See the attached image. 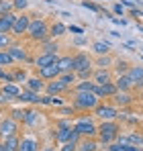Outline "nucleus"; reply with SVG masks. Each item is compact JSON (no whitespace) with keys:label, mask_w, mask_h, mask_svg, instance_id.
<instances>
[{"label":"nucleus","mask_w":143,"mask_h":151,"mask_svg":"<svg viewBox=\"0 0 143 151\" xmlns=\"http://www.w3.org/2000/svg\"><path fill=\"white\" fill-rule=\"evenodd\" d=\"M141 145H143V141H141Z\"/></svg>","instance_id":"50"},{"label":"nucleus","mask_w":143,"mask_h":151,"mask_svg":"<svg viewBox=\"0 0 143 151\" xmlns=\"http://www.w3.org/2000/svg\"><path fill=\"white\" fill-rule=\"evenodd\" d=\"M17 100L19 102H39V94L37 92H33V90H21V94L17 96Z\"/></svg>","instance_id":"27"},{"label":"nucleus","mask_w":143,"mask_h":151,"mask_svg":"<svg viewBox=\"0 0 143 151\" xmlns=\"http://www.w3.org/2000/svg\"><path fill=\"white\" fill-rule=\"evenodd\" d=\"M27 35L33 39V41H45L49 37V27L43 19H31L29 29H27Z\"/></svg>","instance_id":"3"},{"label":"nucleus","mask_w":143,"mask_h":151,"mask_svg":"<svg viewBox=\"0 0 143 151\" xmlns=\"http://www.w3.org/2000/svg\"><path fill=\"white\" fill-rule=\"evenodd\" d=\"M19 151H39V139L33 135H25L21 139V147Z\"/></svg>","instance_id":"12"},{"label":"nucleus","mask_w":143,"mask_h":151,"mask_svg":"<svg viewBox=\"0 0 143 151\" xmlns=\"http://www.w3.org/2000/svg\"><path fill=\"white\" fill-rule=\"evenodd\" d=\"M119 131L121 127L117 121H102V125L98 127V139H100V143H113V141H117L119 139Z\"/></svg>","instance_id":"1"},{"label":"nucleus","mask_w":143,"mask_h":151,"mask_svg":"<svg viewBox=\"0 0 143 151\" xmlns=\"http://www.w3.org/2000/svg\"><path fill=\"white\" fill-rule=\"evenodd\" d=\"M19 125L12 116H6V119H0V139H6V137H12L17 135Z\"/></svg>","instance_id":"5"},{"label":"nucleus","mask_w":143,"mask_h":151,"mask_svg":"<svg viewBox=\"0 0 143 151\" xmlns=\"http://www.w3.org/2000/svg\"><path fill=\"white\" fill-rule=\"evenodd\" d=\"M127 74H129V78H131V82H133L135 88H143V68L141 65H131Z\"/></svg>","instance_id":"13"},{"label":"nucleus","mask_w":143,"mask_h":151,"mask_svg":"<svg viewBox=\"0 0 143 151\" xmlns=\"http://www.w3.org/2000/svg\"><path fill=\"white\" fill-rule=\"evenodd\" d=\"M0 151H6V147H4V143H0Z\"/></svg>","instance_id":"49"},{"label":"nucleus","mask_w":143,"mask_h":151,"mask_svg":"<svg viewBox=\"0 0 143 151\" xmlns=\"http://www.w3.org/2000/svg\"><path fill=\"white\" fill-rule=\"evenodd\" d=\"M115 70H117V74H127V72H129V63H127V61H117V68H115Z\"/></svg>","instance_id":"36"},{"label":"nucleus","mask_w":143,"mask_h":151,"mask_svg":"<svg viewBox=\"0 0 143 151\" xmlns=\"http://www.w3.org/2000/svg\"><path fill=\"white\" fill-rule=\"evenodd\" d=\"M57 80H59L66 88H70V86H74V84L78 82V76H76V72H61V74L57 76Z\"/></svg>","instance_id":"24"},{"label":"nucleus","mask_w":143,"mask_h":151,"mask_svg":"<svg viewBox=\"0 0 143 151\" xmlns=\"http://www.w3.org/2000/svg\"><path fill=\"white\" fill-rule=\"evenodd\" d=\"M29 23H31V17L29 14H17V21H14L10 33L17 35V37H23L25 33H27V29H29Z\"/></svg>","instance_id":"7"},{"label":"nucleus","mask_w":143,"mask_h":151,"mask_svg":"<svg viewBox=\"0 0 143 151\" xmlns=\"http://www.w3.org/2000/svg\"><path fill=\"white\" fill-rule=\"evenodd\" d=\"M88 41L84 39V37H78V39H74V45H86Z\"/></svg>","instance_id":"45"},{"label":"nucleus","mask_w":143,"mask_h":151,"mask_svg":"<svg viewBox=\"0 0 143 151\" xmlns=\"http://www.w3.org/2000/svg\"><path fill=\"white\" fill-rule=\"evenodd\" d=\"M66 31H68V27L64 25V23H53V25L49 27V37H61V35H66Z\"/></svg>","instance_id":"29"},{"label":"nucleus","mask_w":143,"mask_h":151,"mask_svg":"<svg viewBox=\"0 0 143 151\" xmlns=\"http://www.w3.org/2000/svg\"><path fill=\"white\" fill-rule=\"evenodd\" d=\"M57 65L61 72H74V55H64L57 59Z\"/></svg>","instance_id":"26"},{"label":"nucleus","mask_w":143,"mask_h":151,"mask_svg":"<svg viewBox=\"0 0 143 151\" xmlns=\"http://www.w3.org/2000/svg\"><path fill=\"white\" fill-rule=\"evenodd\" d=\"M74 131H76L80 137H96L98 127L94 125V121H92V119H80V121H76Z\"/></svg>","instance_id":"4"},{"label":"nucleus","mask_w":143,"mask_h":151,"mask_svg":"<svg viewBox=\"0 0 143 151\" xmlns=\"http://www.w3.org/2000/svg\"><path fill=\"white\" fill-rule=\"evenodd\" d=\"M66 90H68V88H66V86H64V84H61V82H59L57 78H55L53 82H47V84H45V92H47L49 96L61 94V92H66Z\"/></svg>","instance_id":"19"},{"label":"nucleus","mask_w":143,"mask_h":151,"mask_svg":"<svg viewBox=\"0 0 143 151\" xmlns=\"http://www.w3.org/2000/svg\"><path fill=\"white\" fill-rule=\"evenodd\" d=\"M115 84H117V88H119L121 92H131V90L135 88V86H133V82H131V78H129V74H121V76H117Z\"/></svg>","instance_id":"17"},{"label":"nucleus","mask_w":143,"mask_h":151,"mask_svg":"<svg viewBox=\"0 0 143 151\" xmlns=\"http://www.w3.org/2000/svg\"><path fill=\"white\" fill-rule=\"evenodd\" d=\"M59 74H61V70H59L57 63H51V65H45V68H39V78H41V80H55Z\"/></svg>","instance_id":"10"},{"label":"nucleus","mask_w":143,"mask_h":151,"mask_svg":"<svg viewBox=\"0 0 143 151\" xmlns=\"http://www.w3.org/2000/svg\"><path fill=\"white\" fill-rule=\"evenodd\" d=\"M96 65H98V70H108V68L113 65V57H110L108 53H106V55H98Z\"/></svg>","instance_id":"32"},{"label":"nucleus","mask_w":143,"mask_h":151,"mask_svg":"<svg viewBox=\"0 0 143 151\" xmlns=\"http://www.w3.org/2000/svg\"><path fill=\"white\" fill-rule=\"evenodd\" d=\"M90 68H94V63H92V59H90L88 53L80 51V53L74 55V72H76V74L82 72V70H90Z\"/></svg>","instance_id":"6"},{"label":"nucleus","mask_w":143,"mask_h":151,"mask_svg":"<svg viewBox=\"0 0 143 151\" xmlns=\"http://www.w3.org/2000/svg\"><path fill=\"white\" fill-rule=\"evenodd\" d=\"M72 33H76V35H82V29H78V27H70Z\"/></svg>","instance_id":"47"},{"label":"nucleus","mask_w":143,"mask_h":151,"mask_svg":"<svg viewBox=\"0 0 143 151\" xmlns=\"http://www.w3.org/2000/svg\"><path fill=\"white\" fill-rule=\"evenodd\" d=\"M25 112H27V110H19V108H17V110H12V112H10V116L19 123V121H25Z\"/></svg>","instance_id":"37"},{"label":"nucleus","mask_w":143,"mask_h":151,"mask_svg":"<svg viewBox=\"0 0 143 151\" xmlns=\"http://www.w3.org/2000/svg\"><path fill=\"white\" fill-rule=\"evenodd\" d=\"M21 94V90L14 86V84H6V86H2V90H0V100H17V96Z\"/></svg>","instance_id":"11"},{"label":"nucleus","mask_w":143,"mask_h":151,"mask_svg":"<svg viewBox=\"0 0 143 151\" xmlns=\"http://www.w3.org/2000/svg\"><path fill=\"white\" fill-rule=\"evenodd\" d=\"M108 151H125V145L123 143H108Z\"/></svg>","instance_id":"41"},{"label":"nucleus","mask_w":143,"mask_h":151,"mask_svg":"<svg viewBox=\"0 0 143 151\" xmlns=\"http://www.w3.org/2000/svg\"><path fill=\"white\" fill-rule=\"evenodd\" d=\"M98 143L94 141V137H82L78 141V151H96Z\"/></svg>","instance_id":"21"},{"label":"nucleus","mask_w":143,"mask_h":151,"mask_svg":"<svg viewBox=\"0 0 143 151\" xmlns=\"http://www.w3.org/2000/svg\"><path fill=\"white\" fill-rule=\"evenodd\" d=\"M119 92V88H117V84L115 82H106V84H102V86H96L94 94H98L100 98H108V96H115Z\"/></svg>","instance_id":"9"},{"label":"nucleus","mask_w":143,"mask_h":151,"mask_svg":"<svg viewBox=\"0 0 143 151\" xmlns=\"http://www.w3.org/2000/svg\"><path fill=\"white\" fill-rule=\"evenodd\" d=\"M92 80H94L98 86H102V84H106V82H113V76L108 70H96L94 74H92Z\"/></svg>","instance_id":"23"},{"label":"nucleus","mask_w":143,"mask_h":151,"mask_svg":"<svg viewBox=\"0 0 143 151\" xmlns=\"http://www.w3.org/2000/svg\"><path fill=\"white\" fill-rule=\"evenodd\" d=\"M96 116L100 119V121H115L117 116H119V110L115 108V106H108V104H104V106H96Z\"/></svg>","instance_id":"8"},{"label":"nucleus","mask_w":143,"mask_h":151,"mask_svg":"<svg viewBox=\"0 0 143 151\" xmlns=\"http://www.w3.org/2000/svg\"><path fill=\"white\" fill-rule=\"evenodd\" d=\"M6 51L10 53V57H12L14 61H25V59H27V51H25V47H21V45H8Z\"/></svg>","instance_id":"22"},{"label":"nucleus","mask_w":143,"mask_h":151,"mask_svg":"<svg viewBox=\"0 0 143 151\" xmlns=\"http://www.w3.org/2000/svg\"><path fill=\"white\" fill-rule=\"evenodd\" d=\"M14 63V59L10 57V53L4 49V51H0V68H6V65H12Z\"/></svg>","instance_id":"35"},{"label":"nucleus","mask_w":143,"mask_h":151,"mask_svg":"<svg viewBox=\"0 0 143 151\" xmlns=\"http://www.w3.org/2000/svg\"><path fill=\"white\" fill-rule=\"evenodd\" d=\"M14 10V2L12 0H0V14H8Z\"/></svg>","instance_id":"34"},{"label":"nucleus","mask_w":143,"mask_h":151,"mask_svg":"<svg viewBox=\"0 0 143 151\" xmlns=\"http://www.w3.org/2000/svg\"><path fill=\"white\" fill-rule=\"evenodd\" d=\"M57 53H41L37 59H35V65H37V70L39 68H45V65H51V63H57Z\"/></svg>","instance_id":"16"},{"label":"nucleus","mask_w":143,"mask_h":151,"mask_svg":"<svg viewBox=\"0 0 143 151\" xmlns=\"http://www.w3.org/2000/svg\"><path fill=\"white\" fill-rule=\"evenodd\" d=\"M59 151H78V143H74V141H68V143H64V147Z\"/></svg>","instance_id":"38"},{"label":"nucleus","mask_w":143,"mask_h":151,"mask_svg":"<svg viewBox=\"0 0 143 151\" xmlns=\"http://www.w3.org/2000/svg\"><path fill=\"white\" fill-rule=\"evenodd\" d=\"M43 43V53H57V49H59V43L51 37V39H45V41H41Z\"/></svg>","instance_id":"31"},{"label":"nucleus","mask_w":143,"mask_h":151,"mask_svg":"<svg viewBox=\"0 0 143 151\" xmlns=\"http://www.w3.org/2000/svg\"><path fill=\"white\" fill-rule=\"evenodd\" d=\"M125 151H143V147H137V145H125Z\"/></svg>","instance_id":"44"},{"label":"nucleus","mask_w":143,"mask_h":151,"mask_svg":"<svg viewBox=\"0 0 143 151\" xmlns=\"http://www.w3.org/2000/svg\"><path fill=\"white\" fill-rule=\"evenodd\" d=\"M10 45V37L8 33H0V47H8Z\"/></svg>","instance_id":"39"},{"label":"nucleus","mask_w":143,"mask_h":151,"mask_svg":"<svg viewBox=\"0 0 143 151\" xmlns=\"http://www.w3.org/2000/svg\"><path fill=\"white\" fill-rule=\"evenodd\" d=\"M96 84L94 80H80L74 84V92H94L96 90Z\"/></svg>","instance_id":"18"},{"label":"nucleus","mask_w":143,"mask_h":151,"mask_svg":"<svg viewBox=\"0 0 143 151\" xmlns=\"http://www.w3.org/2000/svg\"><path fill=\"white\" fill-rule=\"evenodd\" d=\"M12 2H14V10H25V8L29 6L27 0H12Z\"/></svg>","instance_id":"40"},{"label":"nucleus","mask_w":143,"mask_h":151,"mask_svg":"<svg viewBox=\"0 0 143 151\" xmlns=\"http://www.w3.org/2000/svg\"><path fill=\"white\" fill-rule=\"evenodd\" d=\"M82 6H84V8H90V10H96V12L100 10V8H98L96 4H92V2H82Z\"/></svg>","instance_id":"43"},{"label":"nucleus","mask_w":143,"mask_h":151,"mask_svg":"<svg viewBox=\"0 0 143 151\" xmlns=\"http://www.w3.org/2000/svg\"><path fill=\"white\" fill-rule=\"evenodd\" d=\"M43 151H53V147H51V145H47V147H43Z\"/></svg>","instance_id":"48"},{"label":"nucleus","mask_w":143,"mask_h":151,"mask_svg":"<svg viewBox=\"0 0 143 151\" xmlns=\"http://www.w3.org/2000/svg\"><path fill=\"white\" fill-rule=\"evenodd\" d=\"M113 98H115V104H117V106H129V104L133 102V98H131L129 92H121V90L113 96Z\"/></svg>","instance_id":"28"},{"label":"nucleus","mask_w":143,"mask_h":151,"mask_svg":"<svg viewBox=\"0 0 143 151\" xmlns=\"http://www.w3.org/2000/svg\"><path fill=\"white\" fill-rule=\"evenodd\" d=\"M27 127H35L39 125V112L37 110H27L25 112V121H23Z\"/></svg>","instance_id":"30"},{"label":"nucleus","mask_w":143,"mask_h":151,"mask_svg":"<svg viewBox=\"0 0 143 151\" xmlns=\"http://www.w3.org/2000/svg\"><path fill=\"white\" fill-rule=\"evenodd\" d=\"M100 104V96L94 92H76L74 96V108L78 110H94Z\"/></svg>","instance_id":"2"},{"label":"nucleus","mask_w":143,"mask_h":151,"mask_svg":"<svg viewBox=\"0 0 143 151\" xmlns=\"http://www.w3.org/2000/svg\"><path fill=\"white\" fill-rule=\"evenodd\" d=\"M115 12H117V14H121V17H123V14H125V8H123V6H121V4H115Z\"/></svg>","instance_id":"46"},{"label":"nucleus","mask_w":143,"mask_h":151,"mask_svg":"<svg viewBox=\"0 0 143 151\" xmlns=\"http://www.w3.org/2000/svg\"><path fill=\"white\" fill-rule=\"evenodd\" d=\"M27 90H33V92L41 94L45 90V80H41L39 76L37 78H27Z\"/></svg>","instance_id":"20"},{"label":"nucleus","mask_w":143,"mask_h":151,"mask_svg":"<svg viewBox=\"0 0 143 151\" xmlns=\"http://www.w3.org/2000/svg\"><path fill=\"white\" fill-rule=\"evenodd\" d=\"M17 21V14L14 12H8V14H0V33H10L12 25Z\"/></svg>","instance_id":"15"},{"label":"nucleus","mask_w":143,"mask_h":151,"mask_svg":"<svg viewBox=\"0 0 143 151\" xmlns=\"http://www.w3.org/2000/svg\"><path fill=\"white\" fill-rule=\"evenodd\" d=\"M2 143H4L6 151H19V147H21V137L19 135H12V137L2 139Z\"/></svg>","instance_id":"25"},{"label":"nucleus","mask_w":143,"mask_h":151,"mask_svg":"<svg viewBox=\"0 0 143 151\" xmlns=\"http://www.w3.org/2000/svg\"><path fill=\"white\" fill-rule=\"evenodd\" d=\"M12 80H14V82H21V80L27 82V76H25V72H17V74L12 76Z\"/></svg>","instance_id":"42"},{"label":"nucleus","mask_w":143,"mask_h":151,"mask_svg":"<svg viewBox=\"0 0 143 151\" xmlns=\"http://www.w3.org/2000/svg\"><path fill=\"white\" fill-rule=\"evenodd\" d=\"M74 133V127L72 125H59L57 127V133H55V141L57 143H68Z\"/></svg>","instance_id":"14"},{"label":"nucleus","mask_w":143,"mask_h":151,"mask_svg":"<svg viewBox=\"0 0 143 151\" xmlns=\"http://www.w3.org/2000/svg\"><path fill=\"white\" fill-rule=\"evenodd\" d=\"M92 49H94V53H98V55H106L108 53V43H102V41H94L92 43Z\"/></svg>","instance_id":"33"}]
</instances>
